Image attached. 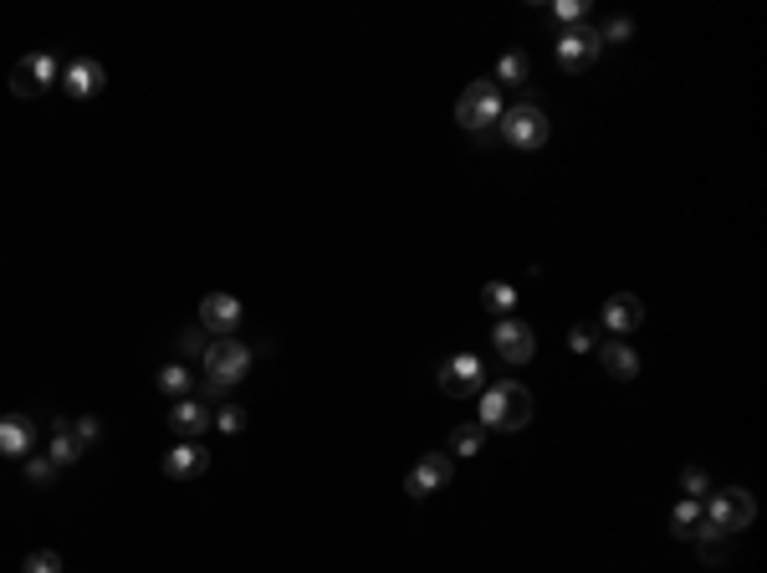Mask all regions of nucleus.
<instances>
[{
	"label": "nucleus",
	"instance_id": "obj_18",
	"mask_svg": "<svg viewBox=\"0 0 767 573\" xmlns=\"http://www.w3.org/2000/svg\"><path fill=\"white\" fill-rule=\"evenodd\" d=\"M47 456H52L57 466L82 461V440L72 435V420H57V425H52V446H47Z\"/></svg>",
	"mask_w": 767,
	"mask_h": 573
},
{
	"label": "nucleus",
	"instance_id": "obj_8",
	"mask_svg": "<svg viewBox=\"0 0 767 573\" xmlns=\"http://www.w3.org/2000/svg\"><path fill=\"white\" fill-rule=\"evenodd\" d=\"M440 389L450 394V400H461V394H481L486 389V364L476 354H456V359H445L440 369Z\"/></svg>",
	"mask_w": 767,
	"mask_h": 573
},
{
	"label": "nucleus",
	"instance_id": "obj_14",
	"mask_svg": "<svg viewBox=\"0 0 767 573\" xmlns=\"http://www.w3.org/2000/svg\"><path fill=\"white\" fill-rule=\"evenodd\" d=\"M36 451V420L31 415H0V456L26 461Z\"/></svg>",
	"mask_w": 767,
	"mask_h": 573
},
{
	"label": "nucleus",
	"instance_id": "obj_4",
	"mask_svg": "<svg viewBox=\"0 0 767 573\" xmlns=\"http://www.w3.org/2000/svg\"><path fill=\"white\" fill-rule=\"evenodd\" d=\"M496 128H502V139L512 149H543L548 144V113L537 103H517V108H502V118H496Z\"/></svg>",
	"mask_w": 767,
	"mask_h": 573
},
{
	"label": "nucleus",
	"instance_id": "obj_16",
	"mask_svg": "<svg viewBox=\"0 0 767 573\" xmlns=\"http://www.w3.org/2000/svg\"><path fill=\"white\" fill-rule=\"evenodd\" d=\"M205 425H210V410H205L200 400H190V394H185V400H174V410H169V430H174L179 440H195Z\"/></svg>",
	"mask_w": 767,
	"mask_h": 573
},
{
	"label": "nucleus",
	"instance_id": "obj_10",
	"mask_svg": "<svg viewBox=\"0 0 767 573\" xmlns=\"http://www.w3.org/2000/svg\"><path fill=\"white\" fill-rule=\"evenodd\" d=\"M445 481H450V456L445 451H430V456H420L410 466V476H404V492H410L415 502H425V497H435L445 487Z\"/></svg>",
	"mask_w": 767,
	"mask_h": 573
},
{
	"label": "nucleus",
	"instance_id": "obj_1",
	"mask_svg": "<svg viewBox=\"0 0 767 573\" xmlns=\"http://www.w3.org/2000/svg\"><path fill=\"white\" fill-rule=\"evenodd\" d=\"M532 420V389L527 384H517V379H496V384H486L481 389V415H476V425L481 430H522Z\"/></svg>",
	"mask_w": 767,
	"mask_h": 573
},
{
	"label": "nucleus",
	"instance_id": "obj_17",
	"mask_svg": "<svg viewBox=\"0 0 767 573\" xmlns=\"http://www.w3.org/2000/svg\"><path fill=\"white\" fill-rule=\"evenodd\" d=\"M599 364L614 374V379H635L640 374V354L629 343H619V338H609L604 348H599Z\"/></svg>",
	"mask_w": 767,
	"mask_h": 573
},
{
	"label": "nucleus",
	"instance_id": "obj_12",
	"mask_svg": "<svg viewBox=\"0 0 767 573\" xmlns=\"http://www.w3.org/2000/svg\"><path fill=\"white\" fill-rule=\"evenodd\" d=\"M491 338H496V354H502L507 364H527L537 354V333L522 318H502V323L491 328Z\"/></svg>",
	"mask_w": 767,
	"mask_h": 573
},
{
	"label": "nucleus",
	"instance_id": "obj_20",
	"mask_svg": "<svg viewBox=\"0 0 767 573\" xmlns=\"http://www.w3.org/2000/svg\"><path fill=\"white\" fill-rule=\"evenodd\" d=\"M159 389L174 394V400H185V394L195 389V369H190V364H179V359L164 364V369H159Z\"/></svg>",
	"mask_w": 767,
	"mask_h": 573
},
{
	"label": "nucleus",
	"instance_id": "obj_19",
	"mask_svg": "<svg viewBox=\"0 0 767 573\" xmlns=\"http://www.w3.org/2000/svg\"><path fill=\"white\" fill-rule=\"evenodd\" d=\"M691 538H696V553H701L711 568H721V563H727V543H732V538H727V533H716V527H711L706 517H701V527H696Z\"/></svg>",
	"mask_w": 767,
	"mask_h": 573
},
{
	"label": "nucleus",
	"instance_id": "obj_13",
	"mask_svg": "<svg viewBox=\"0 0 767 573\" xmlns=\"http://www.w3.org/2000/svg\"><path fill=\"white\" fill-rule=\"evenodd\" d=\"M62 87L82 103V98H98L103 87H108V72H103V62H93V57H72L67 67H62Z\"/></svg>",
	"mask_w": 767,
	"mask_h": 573
},
{
	"label": "nucleus",
	"instance_id": "obj_21",
	"mask_svg": "<svg viewBox=\"0 0 767 573\" xmlns=\"http://www.w3.org/2000/svg\"><path fill=\"white\" fill-rule=\"evenodd\" d=\"M527 77H532V62H527L522 52H507L502 62H496V77H491V82H496V87H502V82H507V87H522Z\"/></svg>",
	"mask_w": 767,
	"mask_h": 573
},
{
	"label": "nucleus",
	"instance_id": "obj_27",
	"mask_svg": "<svg viewBox=\"0 0 767 573\" xmlns=\"http://www.w3.org/2000/svg\"><path fill=\"white\" fill-rule=\"evenodd\" d=\"M629 31H635V21H624V16L604 21V31H599V47H624V41H629Z\"/></svg>",
	"mask_w": 767,
	"mask_h": 573
},
{
	"label": "nucleus",
	"instance_id": "obj_32",
	"mask_svg": "<svg viewBox=\"0 0 767 573\" xmlns=\"http://www.w3.org/2000/svg\"><path fill=\"white\" fill-rule=\"evenodd\" d=\"M583 11H589V0H558V16L568 26H583Z\"/></svg>",
	"mask_w": 767,
	"mask_h": 573
},
{
	"label": "nucleus",
	"instance_id": "obj_11",
	"mask_svg": "<svg viewBox=\"0 0 767 573\" xmlns=\"http://www.w3.org/2000/svg\"><path fill=\"white\" fill-rule=\"evenodd\" d=\"M640 323H645V302H640L635 292H614V297L604 302V313H599V328H604L609 338L635 333Z\"/></svg>",
	"mask_w": 767,
	"mask_h": 573
},
{
	"label": "nucleus",
	"instance_id": "obj_30",
	"mask_svg": "<svg viewBox=\"0 0 767 573\" xmlns=\"http://www.w3.org/2000/svg\"><path fill=\"white\" fill-rule=\"evenodd\" d=\"M21 573H62V558H57V553H31V558L21 563Z\"/></svg>",
	"mask_w": 767,
	"mask_h": 573
},
{
	"label": "nucleus",
	"instance_id": "obj_9",
	"mask_svg": "<svg viewBox=\"0 0 767 573\" xmlns=\"http://www.w3.org/2000/svg\"><path fill=\"white\" fill-rule=\"evenodd\" d=\"M241 323H246L241 297H231V292H210V297L200 302V328H210L215 338H231Z\"/></svg>",
	"mask_w": 767,
	"mask_h": 573
},
{
	"label": "nucleus",
	"instance_id": "obj_24",
	"mask_svg": "<svg viewBox=\"0 0 767 573\" xmlns=\"http://www.w3.org/2000/svg\"><path fill=\"white\" fill-rule=\"evenodd\" d=\"M481 302H486V313H512V307H517V287L512 282H491L481 292Z\"/></svg>",
	"mask_w": 767,
	"mask_h": 573
},
{
	"label": "nucleus",
	"instance_id": "obj_2",
	"mask_svg": "<svg viewBox=\"0 0 767 573\" xmlns=\"http://www.w3.org/2000/svg\"><path fill=\"white\" fill-rule=\"evenodd\" d=\"M200 369H205V394L210 400H225V389L251 374V348L236 338H215V343H205Z\"/></svg>",
	"mask_w": 767,
	"mask_h": 573
},
{
	"label": "nucleus",
	"instance_id": "obj_5",
	"mask_svg": "<svg viewBox=\"0 0 767 573\" xmlns=\"http://www.w3.org/2000/svg\"><path fill=\"white\" fill-rule=\"evenodd\" d=\"M456 118H461V128H471V134H481L486 123H496V118H502V87H496L491 77L471 82L466 93H461V103H456Z\"/></svg>",
	"mask_w": 767,
	"mask_h": 573
},
{
	"label": "nucleus",
	"instance_id": "obj_6",
	"mask_svg": "<svg viewBox=\"0 0 767 573\" xmlns=\"http://www.w3.org/2000/svg\"><path fill=\"white\" fill-rule=\"evenodd\" d=\"M52 82H62L57 57H52V52H31V57H21L16 72H11V93H16V98H36V93H47Z\"/></svg>",
	"mask_w": 767,
	"mask_h": 573
},
{
	"label": "nucleus",
	"instance_id": "obj_25",
	"mask_svg": "<svg viewBox=\"0 0 767 573\" xmlns=\"http://www.w3.org/2000/svg\"><path fill=\"white\" fill-rule=\"evenodd\" d=\"M210 420H215V425H220L225 435H241V430H246V410H241L236 400H225V405H215V415H210Z\"/></svg>",
	"mask_w": 767,
	"mask_h": 573
},
{
	"label": "nucleus",
	"instance_id": "obj_23",
	"mask_svg": "<svg viewBox=\"0 0 767 573\" xmlns=\"http://www.w3.org/2000/svg\"><path fill=\"white\" fill-rule=\"evenodd\" d=\"M696 527H701V502H691V497H686L681 507L670 512V533H675V538H691Z\"/></svg>",
	"mask_w": 767,
	"mask_h": 573
},
{
	"label": "nucleus",
	"instance_id": "obj_15",
	"mask_svg": "<svg viewBox=\"0 0 767 573\" xmlns=\"http://www.w3.org/2000/svg\"><path fill=\"white\" fill-rule=\"evenodd\" d=\"M205 466H210V451L195 446V440H179V446L164 451V476H174V481H190V476H200Z\"/></svg>",
	"mask_w": 767,
	"mask_h": 573
},
{
	"label": "nucleus",
	"instance_id": "obj_7",
	"mask_svg": "<svg viewBox=\"0 0 767 573\" xmlns=\"http://www.w3.org/2000/svg\"><path fill=\"white\" fill-rule=\"evenodd\" d=\"M599 31L594 26H568L563 36H558V62H563V72H583V67H594L599 62Z\"/></svg>",
	"mask_w": 767,
	"mask_h": 573
},
{
	"label": "nucleus",
	"instance_id": "obj_28",
	"mask_svg": "<svg viewBox=\"0 0 767 573\" xmlns=\"http://www.w3.org/2000/svg\"><path fill=\"white\" fill-rule=\"evenodd\" d=\"M681 492H686L691 502H701V497L711 492V481H706V471H701V466H686V471H681Z\"/></svg>",
	"mask_w": 767,
	"mask_h": 573
},
{
	"label": "nucleus",
	"instance_id": "obj_3",
	"mask_svg": "<svg viewBox=\"0 0 767 573\" xmlns=\"http://www.w3.org/2000/svg\"><path fill=\"white\" fill-rule=\"evenodd\" d=\"M701 517L716 527V533L737 538V533H747V527H752V517H757V502H752V492H742V487H727V492H711V497H706Z\"/></svg>",
	"mask_w": 767,
	"mask_h": 573
},
{
	"label": "nucleus",
	"instance_id": "obj_26",
	"mask_svg": "<svg viewBox=\"0 0 767 573\" xmlns=\"http://www.w3.org/2000/svg\"><path fill=\"white\" fill-rule=\"evenodd\" d=\"M568 348H573V354H594V348H599V323H573L568 328Z\"/></svg>",
	"mask_w": 767,
	"mask_h": 573
},
{
	"label": "nucleus",
	"instance_id": "obj_31",
	"mask_svg": "<svg viewBox=\"0 0 767 573\" xmlns=\"http://www.w3.org/2000/svg\"><path fill=\"white\" fill-rule=\"evenodd\" d=\"M72 435H77V440H82V451H87V446H93V440H98V435H103V425H98V420H93V415H82V420H72Z\"/></svg>",
	"mask_w": 767,
	"mask_h": 573
},
{
	"label": "nucleus",
	"instance_id": "obj_29",
	"mask_svg": "<svg viewBox=\"0 0 767 573\" xmlns=\"http://www.w3.org/2000/svg\"><path fill=\"white\" fill-rule=\"evenodd\" d=\"M26 476L36 481V487H47V481L57 476V461H52V456H36V451H31V456H26Z\"/></svg>",
	"mask_w": 767,
	"mask_h": 573
},
{
	"label": "nucleus",
	"instance_id": "obj_22",
	"mask_svg": "<svg viewBox=\"0 0 767 573\" xmlns=\"http://www.w3.org/2000/svg\"><path fill=\"white\" fill-rule=\"evenodd\" d=\"M481 446H486L481 425H456L450 430V456H481Z\"/></svg>",
	"mask_w": 767,
	"mask_h": 573
}]
</instances>
